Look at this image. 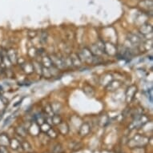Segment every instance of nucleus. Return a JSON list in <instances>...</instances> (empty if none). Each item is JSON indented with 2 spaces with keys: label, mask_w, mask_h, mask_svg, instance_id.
<instances>
[{
  "label": "nucleus",
  "mask_w": 153,
  "mask_h": 153,
  "mask_svg": "<svg viewBox=\"0 0 153 153\" xmlns=\"http://www.w3.org/2000/svg\"><path fill=\"white\" fill-rule=\"evenodd\" d=\"M116 47L111 43H104V53L109 55H116L117 54Z\"/></svg>",
  "instance_id": "nucleus-6"
},
{
  "label": "nucleus",
  "mask_w": 153,
  "mask_h": 153,
  "mask_svg": "<svg viewBox=\"0 0 153 153\" xmlns=\"http://www.w3.org/2000/svg\"><path fill=\"white\" fill-rule=\"evenodd\" d=\"M96 45L104 53V41L99 40L98 42H97L96 43Z\"/></svg>",
  "instance_id": "nucleus-26"
},
{
  "label": "nucleus",
  "mask_w": 153,
  "mask_h": 153,
  "mask_svg": "<svg viewBox=\"0 0 153 153\" xmlns=\"http://www.w3.org/2000/svg\"><path fill=\"white\" fill-rule=\"evenodd\" d=\"M148 96L149 97L150 102L152 103V88L148 90Z\"/></svg>",
  "instance_id": "nucleus-30"
},
{
  "label": "nucleus",
  "mask_w": 153,
  "mask_h": 153,
  "mask_svg": "<svg viewBox=\"0 0 153 153\" xmlns=\"http://www.w3.org/2000/svg\"><path fill=\"white\" fill-rule=\"evenodd\" d=\"M51 121H52V124L59 125L62 122V118H61L59 115L54 114V116H51Z\"/></svg>",
  "instance_id": "nucleus-22"
},
{
  "label": "nucleus",
  "mask_w": 153,
  "mask_h": 153,
  "mask_svg": "<svg viewBox=\"0 0 153 153\" xmlns=\"http://www.w3.org/2000/svg\"><path fill=\"white\" fill-rule=\"evenodd\" d=\"M53 152L55 153H60L62 152V147H61V145L59 144H57L55 146V148H54V150H53Z\"/></svg>",
  "instance_id": "nucleus-29"
},
{
  "label": "nucleus",
  "mask_w": 153,
  "mask_h": 153,
  "mask_svg": "<svg viewBox=\"0 0 153 153\" xmlns=\"http://www.w3.org/2000/svg\"><path fill=\"white\" fill-rule=\"evenodd\" d=\"M7 145H10V140H9L8 136H7L4 134L0 135V146L6 147Z\"/></svg>",
  "instance_id": "nucleus-20"
},
{
  "label": "nucleus",
  "mask_w": 153,
  "mask_h": 153,
  "mask_svg": "<svg viewBox=\"0 0 153 153\" xmlns=\"http://www.w3.org/2000/svg\"><path fill=\"white\" fill-rule=\"evenodd\" d=\"M27 35H28V36L30 37V38L33 39V38H35V37L36 36L37 33L35 32V31H29V32L27 33Z\"/></svg>",
  "instance_id": "nucleus-31"
},
{
  "label": "nucleus",
  "mask_w": 153,
  "mask_h": 153,
  "mask_svg": "<svg viewBox=\"0 0 153 153\" xmlns=\"http://www.w3.org/2000/svg\"><path fill=\"white\" fill-rule=\"evenodd\" d=\"M42 58V63H41V64L43 65V67H51V66H52V63H51V59H50V57L48 55H47L46 54L43 55V56H41Z\"/></svg>",
  "instance_id": "nucleus-12"
},
{
  "label": "nucleus",
  "mask_w": 153,
  "mask_h": 153,
  "mask_svg": "<svg viewBox=\"0 0 153 153\" xmlns=\"http://www.w3.org/2000/svg\"><path fill=\"white\" fill-rule=\"evenodd\" d=\"M51 109H52L54 114H59L63 108L60 103H58V102H54L51 104Z\"/></svg>",
  "instance_id": "nucleus-17"
},
{
  "label": "nucleus",
  "mask_w": 153,
  "mask_h": 153,
  "mask_svg": "<svg viewBox=\"0 0 153 153\" xmlns=\"http://www.w3.org/2000/svg\"><path fill=\"white\" fill-rule=\"evenodd\" d=\"M59 126V132H60L62 134H63V135H65V134H67V133L68 132V130H69V128H68V125L66 123H64V122H61L58 125Z\"/></svg>",
  "instance_id": "nucleus-18"
},
{
  "label": "nucleus",
  "mask_w": 153,
  "mask_h": 153,
  "mask_svg": "<svg viewBox=\"0 0 153 153\" xmlns=\"http://www.w3.org/2000/svg\"><path fill=\"white\" fill-rule=\"evenodd\" d=\"M84 92L89 97H92L95 95V90L93 88L92 86H91V85H85L84 87Z\"/></svg>",
  "instance_id": "nucleus-15"
},
{
  "label": "nucleus",
  "mask_w": 153,
  "mask_h": 153,
  "mask_svg": "<svg viewBox=\"0 0 153 153\" xmlns=\"http://www.w3.org/2000/svg\"><path fill=\"white\" fill-rule=\"evenodd\" d=\"M78 55L82 62H86V63H92L94 55L89 48H87V47L83 48L80 52L78 53Z\"/></svg>",
  "instance_id": "nucleus-1"
},
{
  "label": "nucleus",
  "mask_w": 153,
  "mask_h": 153,
  "mask_svg": "<svg viewBox=\"0 0 153 153\" xmlns=\"http://www.w3.org/2000/svg\"><path fill=\"white\" fill-rule=\"evenodd\" d=\"M20 67L24 71V73L27 74V75H31L33 72H35L32 63H31V62H26L25 61L22 64H20Z\"/></svg>",
  "instance_id": "nucleus-8"
},
{
  "label": "nucleus",
  "mask_w": 153,
  "mask_h": 153,
  "mask_svg": "<svg viewBox=\"0 0 153 153\" xmlns=\"http://www.w3.org/2000/svg\"><path fill=\"white\" fill-rule=\"evenodd\" d=\"M43 110H44V114L46 116H54V112H53L52 109H51V104L45 105V107L43 108Z\"/></svg>",
  "instance_id": "nucleus-21"
},
{
  "label": "nucleus",
  "mask_w": 153,
  "mask_h": 153,
  "mask_svg": "<svg viewBox=\"0 0 153 153\" xmlns=\"http://www.w3.org/2000/svg\"><path fill=\"white\" fill-rule=\"evenodd\" d=\"M0 153H9L7 149L4 146H0Z\"/></svg>",
  "instance_id": "nucleus-32"
},
{
  "label": "nucleus",
  "mask_w": 153,
  "mask_h": 153,
  "mask_svg": "<svg viewBox=\"0 0 153 153\" xmlns=\"http://www.w3.org/2000/svg\"><path fill=\"white\" fill-rule=\"evenodd\" d=\"M70 58L71 59V62H72L73 67H80L82 66V61L80 59V57L78 55V54H75V53H73L70 55Z\"/></svg>",
  "instance_id": "nucleus-11"
},
{
  "label": "nucleus",
  "mask_w": 153,
  "mask_h": 153,
  "mask_svg": "<svg viewBox=\"0 0 153 153\" xmlns=\"http://www.w3.org/2000/svg\"><path fill=\"white\" fill-rule=\"evenodd\" d=\"M153 2L152 0H141L139 3V7L143 10L146 11L147 12L152 11V10Z\"/></svg>",
  "instance_id": "nucleus-7"
},
{
  "label": "nucleus",
  "mask_w": 153,
  "mask_h": 153,
  "mask_svg": "<svg viewBox=\"0 0 153 153\" xmlns=\"http://www.w3.org/2000/svg\"><path fill=\"white\" fill-rule=\"evenodd\" d=\"M21 145H22V148H23L26 151H31V147L27 142H23V143H22Z\"/></svg>",
  "instance_id": "nucleus-27"
},
{
  "label": "nucleus",
  "mask_w": 153,
  "mask_h": 153,
  "mask_svg": "<svg viewBox=\"0 0 153 153\" xmlns=\"http://www.w3.org/2000/svg\"><path fill=\"white\" fill-rule=\"evenodd\" d=\"M47 32H42L40 34V38H39V41L41 43H45L47 40Z\"/></svg>",
  "instance_id": "nucleus-25"
},
{
  "label": "nucleus",
  "mask_w": 153,
  "mask_h": 153,
  "mask_svg": "<svg viewBox=\"0 0 153 153\" xmlns=\"http://www.w3.org/2000/svg\"><path fill=\"white\" fill-rule=\"evenodd\" d=\"M42 76L45 77V78H47V79H49V78L52 77V75H51V71H50L49 68L43 67V71H42Z\"/></svg>",
  "instance_id": "nucleus-23"
},
{
  "label": "nucleus",
  "mask_w": 153,
  "mask_h": 153,
  "mask_svg": "<svg viewBox=\"0 0 153 153\" xmlns=\"http://www.w3.org/2000/svg\"><path fill=\"white\" fill-rule=\"evenodd\" d=\"M112 80H113L112 75H110V74H107V75H103V76L100 78V84L103 85V86L104 85L105 87H106L110 82H112Z\"/></svg>",
  "instance_id": "nucleus-13"
},
{
  "label": "nucleus",
  "mask_w": 153,
  "mask_h": 153,
  "mask_svg": "<svg viewBox=\"0 0 153 153\" xmlns=\"http://www.w3.org/2000/svg\"><path fill=\"white\" fill-rule=\"evenodd\" d=\"M128 40L134 47H138L144 41V39H143V35H141L134 34V33H128Z\"/></svg>",
  "instance_id": "nucleus-2"
},
{
  "label": "nucleus",
  "mask_w": 153,
  "mask_h": 153,
  "mask_svg": "<svg viewBox=\"0 0 153 153\" xmlns=\"http://www.w3.org/2000/svg\"><path fill=\"white\" fill-rule=\"evenodd\" d=\"M89 132H90V126H89L88 124L85 123V124H84L80 127V136H87L89 133Z\"/></svg>",
  "instance_id": "nucleus-16"
},
{
  "label": "nucleus",
  "mask_w": 153,
  "mask_h": 153,
  "mask_svg": "<svg viewBox=\"0 0 153 153\" xmlns=\"http://www.w3.org/2000/svg\"><path fill=\"white\" fill-rule=\"evenodd\" d=\"M137 90L138 88L136 85H131L128 88L126 92H125V100H126L127 103H131L134 100L135 96L137 92Z\"/></svg>",
  "instance_id": "nucleus-4"
},
{
  "label": "nucleus",
  "mask_w": 153,
  "mask_h": 153,
  "mask_svg": "<svg viewBox=\"0 0 153 153\" xmlns=\"http://www.w3.org/2000/svg\"><path fill=\"white\" fill-rule=\"evenodd\" d=\"M33 67H34V71L42 76V71H43V65L41 64V63L38 61H34L32 63Z\"/></svg>",
  "instance_id": "nucleus-14"
},
{
  "label": "nucleus",
  "mask_w": 153,
  "mask_h": 153,
  "mask_svg": "<svg viewBox=\"0 0 153 153\" xmlns=\"http://www.w3.org/2000/svg\"><path fill=\"white\" fill-rule=\"evenodd\" d=\"M47 133V135H48L49 136L51 137V138H55V137H57V133L55 132V130H53V129L51 128L49 129V131Z\"/></svg>",
  "instance_id": "nucleus-28"
},
{
  "label": "nucleus",
  "mask_w": 153,
  "mask_h": 153,
  "mask_svg": "<svg viewBox=\"0 0 153 153\" xmlns=\"http://www.w3.org/2000/svg\"><path fill=\"white\" fill-rule=\"evenodd\" d=\"M140 34L143 36H146L148 35H152L153 31V28L152 25L148 24V23H144L140 26V27L139 29Z\"/></svg>",
  "instance_id": "nucleus-5"
},
{
  "label": "nucleus",
  "mask_w": 153,
  "mask_h": 153,
  "mask_svg": "<svg viewBox=\"0 0 153 153\" xmlns=\"http://www.w3.org/2000/svg\"><path fill=\"white\" fill-rule=\"evenodd\" d=\"M50 59L51 60L52 64L59 69V70H63V69L67 68L65 66L64 62H63V57L59 56L56 54H53L51 55H50Z\"/></svg>",
  "instance_id": "nucleus-3"
},
{
  "label": "nucleus",
  "mask_w": 153,
  "mask_h": 153,
  "mask_svg": "<svg viewBox=\"0 0 153 153\" xmlns=\"http://www.w3.org/2000/svg\"><path fill=\"white\" fill-rule=\"evenodd\" d=\"M16 132L19 135V136H25L27 135V129L23 128V127H18L16 128Z\"/></svg>",
  "instance_id": "nucleus-24"
},
{
  "label": "nucleus",
  "mask_w": 153,
  "mask_h": 153,
  "mask_svg": "<svg viewBox=\"0 0 153 153\" xmlns=\"http://www.w3.org/2000/svg\"><path fill=\"white\" fill-rule=\"evenodd\" d=\"M7 55L9 58L10 61L11 62L12 64H15L17 63V60H18V56H17V53L15 50L13 48L8 49L7 51Z\"/></svg>",
  "instance_id": "nucleus-10"
},
{
  "label": "nucleus",
  "mask_w": 153,
  "mask_h": 153,
  "mask_svg": "<svg viewBox=\"0 0 153 153\" xmlns=\"http://www.w3.org/2000/svg\"><path fill=\"white\" fill-rule=\"evenodd\" d=\"M90 51H92V53L93 54V55H96V56H100V55H101L104 53L96 44H93L92 46L91 47Z\"/></svg>",
  "instance_id": "nucleus-19"
},
{
  "label": "nucleus",
  "mask_w": 153,
  "mask_h": 153,
  "mask_svg": "<svg viewBox=\"0 0 153 153\" xmlns=\"http://www.w3.org/2000/svg\"><path fill=\"white\" fill-rule=\"evenodd\" d=\"M122 85V83L119 80H112L106 86V89L108 92H115L120 88Z\"/></svg>",
  "instance_id": "nucleus-9"
}]
</instances>
